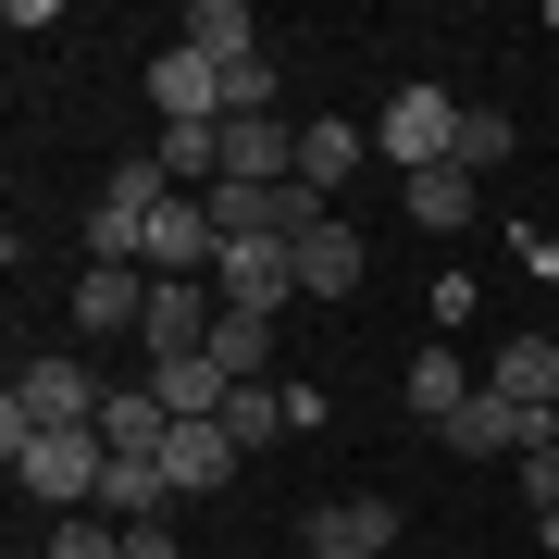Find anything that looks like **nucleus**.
<instances>
[{
    "label": "nucleus",
    "mask_w": 559,
    "mask_h": 559,
    "mask_svg": "<svg viewBox=\"0 0 559 559\" xmlns=\"http://www.w3.org/2000/svg\"><path fill=\"white\" fill-rule=\"evenodd\" d=\"M100 399H112V385L87 373L75 348H38L13 373V399H0V448H13V436H62V423H100Z\"/></svg>",
    "instance_id": "1"
},
{
    "label": "nucleus",
    "mask_w": 559,
    "mask_h": 559,
    "mask_svg": "<svg viewBox=\"0 0 559 559\" xmlns=\"http://www.w3.org/2000/svg\"><path fill=\"white\" fill-rule=\"evenodd\" d=\"M0 460H13V485H25V498H50V510H100V473H112L100 423H62V436H13Z\"/></svg>",
    "instance_id": "2"
},
{
    "label": "nucleus",
    "mask_w": 559,
    "mask_h": 559,
    "mask_svg": "<svg viewBox=\"0 0 559 559\" xmlns=\"http://www.w3.org/2000/svg\"><path fill=\"white\" fill-rule=\"evenodd\" d=\"M460 112L473 100H448V87H399V100L373 112V150L399 162V175H436V162H460Z\"/></svg>",
    "instance_id": "3"
},
{
    "label": "nucleus",
    "mask_w": 559,
    "mask_h": 559,
    "mask_svg": "<svg viewBox=\"0 0 559 559\" xmlns=\"http://www.w3.org/2000/svg\"><path fill=\"white\" fill-rule=\"evenodd\" d=\"M212 299L274 323L286 299H299V249H286V237H249V249H224V261H212Z\"/></svg>",
    "instance_id": "4"
},
{
    "label": "nucleus",
    "mask_w": 559,
    "mask_h": 559,
    "mask_svg": "<svg viewBox=\"0 0 559 559\" xmlns=\"http://www.w3.org/2000/svg\"><path fill=\"white\" fill-rule=\"evenodd\" d=\"M150 112L162 124H224V62H200V50H150Z\"/></svg>",
    "instance_id": "5"
},
{
    "label": "nucleus",
    "mask_w": 559,
    "mask_h": 559,
    "mask_svg": "<svg viewBox=\"0 0 559 559\" xmlns=\"http://www.w3.org/2000/svg\"><path fill=\"white\" fill-rule=\"evenodd\" d=\"M212 261H224V224H212V200H162V212H150L138 274H212Z\"/></svg>",
    "instance_id": "6"
},
{
    "label": "nucleus",
    "mask_w": 559,
    "mask_h": 559,
    "mask_svg": "<svg viewBox=\"0 0 559 559\" xmlns=\"http://www.w3.org/2000/svg\"><path fill=\"white\" fill-rule=\"evenodd\" d=\"M224 187H299V124L237 112V124H224Z\"/></svg>",
    "instance_id": "7"
},
{
    "label": "nucleus",
    "mask_w": 559,
    "mask_h": 559,
    "mask_svg": "<svg viewBox=\"0 0 559 559\" xmlns=\"http://www.w3.org/2000/svg\"><path fill=\"white\" fill-rule=\"evenodd\" d=\"M535 436H559V423H535V411H510L498 385H473V411L448 423V448H460V460H522Z\"/></svg>",
    "instance_id": "8"
},
{
    "label": "nucleus",
    "mask_w": 559,
    "mask_h": 559,
    "mask_svg": "<svg viewBox=\"0 0 559 559\" xmlns=\"http://www.w3.org/2000/svg\"><path fill=\"white\" fill-rule=\"evenodd\" d=\"M299 535H311V559H385L399 547V510L385 498H336V510H311Z\"/></svg>",
    "instance_id": "9"
},
{
    "label": "nucleus",
    "mask_w": 559,
    "mask_h": 559,
    "mask_svg": "<svg viewBox=\"0 0 559 559\" xmlns=\"http://www.w3.org/2000/svg\"><path fill=\"white\" fill-rule=\"evenodd\" d=\"M485 385H498L510 411H535V423H559V336H510L498 360H485Z\"/></svg>",
    "instance_id": "10"
},
{
    "label": "nucleus",
    "mask_w": 559,
    "mask_h": 559,
    "mask_svg": "<svg viewBox=\"0 0 559 559\" xmlns=\"http://www.w3.org/2000/svg\"><path fill=\"white\" fill-rule=\"evenodd\" d=\"M237 460H249V448L224 436V411H212V423H175V448H162V473H175V498H212V485L237 473Z\"/></svg>",
    "instance_id": "11"
},
{
    "label": "nucleus",
    "mask_w": 559,
    "mask_h": 559,
    "mask_svg": "<svg viewBox=\"0 0 559 559\" xmlns=\"http://www.w3.org/2000/svg\"><path fill=\"white\" fill-rule=\"evenodd\" d=\"M150 323V274H100V261H87L75 274V336H138Z\"/></svg>",
    "instance_id": "12"
},
{
    "label": "nucleus",
    "mask_w": 559,
    "mask_h": 559,
    "mask_svg": "<svg viewBox=\"0 0 559 559\" xmlns=\"http://www.w3.org/2000/svg\"><path fill=\"white\" fill-rule=\"evenodd\" d=\"M100 448L112 460H162V448H175V411H162L150 385H112V399H100Z\"/></svg>",
    "instance_id": "13"
},
{
    "label": "nucleus",
    "mask_w": 559,
    "mask_h": 559,
    "mask_svg": "<svg viewBox=\"0 0 559 559\" xmlns=\"http://www.w3.org/2000/svg\"><path fill=\"white\" fill-rule=\"evenodd\" d=\"M360 162H373V124H336V112H323V124H299V187H323V200H336Z\"/></svg>",
    "instance_id": "14"
},
{
    "label": "nucleus",
    "mask_w": 559,
    "mask_h": 559,
    "mask_svg": "<svg viewBox=\"0 0 559 559\" xmlns=\"http://www.w3.org/2000/svg\"><path fill=\"white\" fill-rule=\"evenodd\" d=\"M473 385H485V373H460V360L423 336V360H411V423H423V436H448V423L473 411Z\"/></svg>",
    "instance_id": "15"
},
{
    "label": "nucleus",
    "mask_w": 559,
    "mask_h": 559,
    "mask_svg": "<svg viewBox=\"0 0 559 559\" xmlns=\"http://www.w3.org/2000/svg\"><path fill=\"white\" fill-rule=\"evenodd\" d=\"M360 274H373V249H360V224H323V237H299V299H348Z\"/></svg>",
    "instance_id": "16"
},
{
    "label": "nucleus",
    "mask_w": 559,
    "mask_h": 559,
    "mask_svg": "<svg viewBox=\"0 0 559 559\" xmlns=\"http://www.w3.org/2000/svg\"><path fill=\"white\" fill-rule=\"evenodd\" d=\"M175 38L200 50V62H249V50H261V13H249V0H187Z\"/></svg>",
    "instance_id": "17"
},
{
    "label": "nucleus",
    "mask_w": 559,
    "mask_h": 559,
    "mask_svg": "<svg viewBox=\"0 0 559 559\" xmlns=\"http://www.w3.org/2000/svg\"><path fill=\"white\" fill-rule=\"evenodd\" d=\"M473 212H485V187L460 175V162H436V175H411V224H423V237H460Z\"/></svg>",
    "instance_id": "18"
},
{
    "label": "nucleus",
    "mask_w": 559,
    "mask_h": 559,
    "mask_svg": "<svg viewBox=\"0 0 559 559\" xmlns=\"http://www.w3.org/2000/svg\"><path fill=\"white\" fill-rule=\"evenodd\" d=\"M175 510V473H162V460H112L100 473V522H162Z\"/></svg>",
    "instance_id": "19"
},
{
    "label": "nucleus",
    "mask_w": 559,
    "mask_h": 559,
    "mask_svg": "<svg viewBox=\"0 0 559 559\" xmlns=\"http://www.w3.org/2000/svg\"><path fill=\"white\" fill-rule=\"evenodd\" d=\"M212 360H224V385H261V360H274V323H261V311H224V323H212Z\"/></svg>",
    "instance_id": "20"
},
{
    "label": "nucleus",
    "mask_w": 559,
    "mask_h": 559,
    "mask_svg": "<svg viewBox=\"0 0 559 559\" xmlns=\"http://www.w3.org/2000/svg\"><path fill=\"white\" fill-rule=\"evenodd\" d=\"M510 150H522V124H510V112H485V100H473V112H460V175H473V187H485V175H498V162H510Z\"/></svg>",
    "instance_id": "21"
},
{
    "label": "nucleus",
    "mask_w": 559,
    "mask_h": 559,
    "mask_svg": "<svg viewBox=\"0 0 559 559\" xmlns=\"http://www.w3.org/2000/svg\"><path fill=\"white\" fill-rule=\"evenodd\" d=\"M224 436H237V448L286 436V385H237V399H224Z\"/></svg>",
    "instance_id": "22"
},
{
    "label": "nucleus",
    "mask_w": 559,
    "mask_h": 559,
    "mask_svg": "<svg viewBox=\"0 0 559 559\" xmlns=\"http://www.w3.org/2000/svg\"><path fill=\"white\" fill-rule=\"evenodd\" d=\"M50 559H124V522H100V510H62V522H50Z\"/></svg>",
    "instance_id": "23"
},
{
    "label": "nucleus",
    "mask_w": 559,
    "mask_h": 559,
    "mask_svg": "<svg viewBox=\"0 0 559 559\" xmlns=\"http://www.w3.org/2000/svg\"><path fill=\"white\" fill-rule=\"evenodd\" d=\"M237 112H274V50L224 62V124H237Z\"/></svg>",
    "instance_id": "24"
},
{
    "label": "nucleus",
    "mask_w": 559,
    "mask_h": 559,
    "mask_svg": "<svg viewBox=\"0 0 559 559\" xmlns=\"http://www.w3.org/2000/svg\"><path fill=\"white\" fill-rule=\"evenodd\" d=\"M522 510H535V522L559 510V436H535V448H522Z\"/></svg>",
    "instance_id": "25"
},
{
    "label": "nucleus",
    "mask_w": 559,
    "mask_h": 559,
    "mask_svg": "<svg viewBox=\"0 0 559 559\" xmlns=\"http://www.w3.org/2000/svg\"><path fill=\"white\" fill-rule=\"evenodd\" d=\"M124 559H175V522H124Z\"/></svg>",
    "instance_id": "26"
},
{
    "label": "nucleus",
    "mask_w": 559,
    "mask_h": 559,
    "mask_svg": "<svg viewBox=\"0 0 559 559\" xmlns=\"http://www.w3.org/2000/svg\"><path fill=\"white\" fill-rule=\"evenodd\" d=\"M535 535H547V559H559V510H547V522H535Z\"/></svg>",
    "instance_id": "27"
},
{
    "label": "nucleus",
    "mask_w": 559,
    "mask_h": 559,
    "mask_svg": "<svg viewBox=\"0 0 559 559\" xmlns=\"http://www.w3.org/2000/svg\"><path fill=\"white\" fill-rule=\"evenodd\" d=\"M547 38H559V0H547Z\"/></svg>",
    "instance_id": "28"
},
{
    "label": "nucleus",
    "mask_w": 559,
    "mask_h": 559,
    "mask_svg": "<svg viewBox=\"0 0 559 559\" xmlns=\"http://www.w3.org/2000/svg\"><path fill=\"white\" fill-rule=\"evenodd\" d=\"M13 559H50V547H13Z\"/></svg>",
    "instance_id": "29"
}]
</instances>
